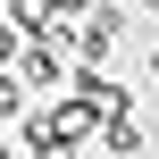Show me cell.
Segmentation results:
<instances>
[{"mask_svg":"<svg viewBox=\"0 0 159 159\" xmlns=\"http://www.w3.org/2000/svg\"><path fill=\"white\" fill-rule=\"evenodd\" d=\"M17 50H25V34H17V25H8V8H0V67H8Z\"/></svg>","mask_w":159,"mask_h":159,"instance_id":"6","label":"cell"},{"mask_svg":"<svg viewBox=\"0 0 159 159\" xmlns=\"http://www.w3.org/2000/svg\"><path fill=\"white\" fill-rule=\"evenodd\" d=\"M25 159H75V151H25Z\"/></svg>","mask_w":159,"mask_h":159,"instance_id":"7","label":"cell"},{"mask_svg":"<svg viewBox=\"0 0 159 159\" xmlns=\"http://www.w3.org/2000/svg\"><path fill=\"white\" fill-rule=\"evenodd\" d=\"M67 67H75V59H67V42H25V50H17V84H25V92H50Z\"/></svg>","mask_w":159,"mask_h":159,"instance_id":"3","label":"cell"},{"mask_svg":"<svg viewBox=\"0 0 159 159\" xmlns=\"http://www.w3.org/2000/svg\"><path fill=\"white\" fill-rule=\"evenodd\" d=\"M0 159H25V151H17V143H0Z\"/></svg>","mask_w":159,"mask_h":159,"instance_id":"8","label":"cell"},{"mask_svg":"<svg viewBox=\"0 0 159 159\" xmlns=\"http://www.w3.org/2000/svg\"><path fill=\"white\" fill-rule=\"evenodd\" d=\"M67 101H75L84 117H101V126H109V117L126 109V84H117V75H101V67H75V75H67Z\"/></svg>","mask_w":159,"mask_h":159,"instance_id":"2","label":"cell"},{"mask_svg":"<svg viewBox=\"0 0 159 159\" xmlns=\"http://www.w3.org/2000/svg\"><path fill=\"white\" fill-rule=\"evenodd\" d=\"M134 8H159V0H134Z\"/></svg>","mask_w":159,"mask_h":159,"instance_id":"9","label":"cell"},{"mask_svg":"<svg viewBox=\"0 0 159 159\" xmlns=\"http://www.w3.org/2000/svg\"><path fill=\"white\" fill-rule=\"evenodd\" d=\"M25 101H34V92H25L8 67H0V126H8V117H25Z\"/></svg>","mask_w":159,"mask_h":159,"instance_id":"5","label":"cell"},{"mask_svg":"<svg viewBox=\"0 0 159 159\" xmlns=\"http://www.w3.org/2000/svg\"><path fill=\"white\" fill-rule=\"evenodd\" d=\"M101 143H109V159H126V151H143V117H134V109H117V117L101 126Z\"/></svg>","mask_w":159,"mask_h":159,"instance_id":"4","label":"cell"},{"mask_svg":"<svg viewBox=\"0 0 159 159\" xmlns=\"http://www.w3.org/2000/svg\"><path fill=\"white\" fill-rule=\"evenodd\" d=\"M117 42H126V8H84V25H67V59L75 67H101Z\"/></svg>","mask_w":159,"mask_h":159,"instance_id":"1","label":"cell"}]
</instances>
